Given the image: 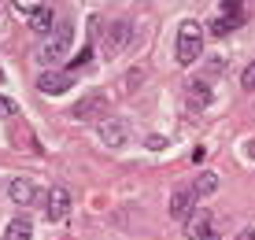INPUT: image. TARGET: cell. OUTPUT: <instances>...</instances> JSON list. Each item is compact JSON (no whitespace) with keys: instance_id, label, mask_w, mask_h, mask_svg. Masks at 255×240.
<instances>
[{"instance_id":"6da1fadb","label":"cell","mask_w":255,"mask_h":240,"mask_svg":"<svg viewBox=\"0 0 255 240\" xmlns=\"http://www.w3.org/2000/svg\"><path fill=\"white\" fill-rule=\"evenodd\" d=\"M200 52H204V26L196 19H185L178 26V63H196Z\"/></svg>"},{"instance_id":"7a4b0ae2","label":"cell","mask_w":255,"mask_h":240,"mask_svg":"<svg viewBox=\"0 0 255 240\" xmlns=\"http://www.w3.org/2000/svg\"><path fill=\"white\" fill-rule=\"evenodd\" d=\"M70 41H74V26H70V22H56V30H52V33H48V41L41 44L37 59H41V63H48V70H52V67L59 63V59L67 56Z\"/></svg>"},{"instance_id":"3957f363","label":"cell","mask_w":255,"mask_h":240,"mask_svg":"<svg viewBox=\"0 0 255 240\" xmlns=\"http://www.w3.org/2000/svg\"><path fill=\"white\" fill-rule=\"evenodd\" d=\"M129 44H133V22H129V19L108 22V33H104V52H108V56H119V52H126Z\"/></svg>"},{"instance_id":"277c9868","label":"cell","mask_w":255,"mask_h":240,"mask_svg":"<svg viewBox=\"0 0 255 240\" xmlns=\"http://www.w3.org/2000/svg\"><path fill=\"white\" fill-rule=\"evenodd\" d=\"M78 82V74L74 70H45V74L37 78V93H45V96H63L70 93Z\"/></svg>"},{"instance_id":"5b68a950","label":"cell","mask_w":255,"mask_h":240,"mask_svg":"<svg viewBox=\"0 0 255 240\" xmlns=\"http://www.w3.org/2000/svg\"><path fill=\"white\" fill-rule=\"evenodd\" d=\"M45 215H48V222H63L70 215V189L67 185H52L45 192Z\"/></svg>"},{"instance_id":"8992f818","label":"cell","mask_w":255,"mask_h":240,"mask_svg":"<svg viewBox=\"0 0 255 240\" xmlns=\"http://www.w3.org/2000/svg\"><path fill=\"white\" fill-rule=\"evenodd\" d=\"M185 237L189 240H211L215 237V215H211L207 207H196L185 218Z\"/></svg>"},{"instance_id":"52a82bcc","label":"cell","mask_w":255,"mask_h":240,"mask_svg":"<svg viewBox=\"0 0 255 240\" xmlns=\"http://www.w3.org/2000/svg\"><path fill=\"white\" fill-rule=\"evenodd\" d=\"M22 15L30 19V30L41 33V37H48V33L56 30V15H52L48 4H22Z\"/></svg>"},{"instance_id":"ba28073f","label":"cell","mask_w":255,"mask_h":240,"mask_svg":"<svg viewBox=\"0 0 255 240\" xmlns=\"http://www.w3.org/2000/svg\"><path fill=\"white\" fill-rule=\"evenodd\" d=\"M96 137L104 140L108 148H122L129 140V126L122 119H100V126H96Z\"/></svg>"},{"instance_id":"9c48e42d","label":"cell","mask_w":255,"mask_h":240,"mask_svg":"<svg viewBox=\"0 0 255 240\" xmlns=\"http://www.w3.org/2000/svg\"><path fill=\"white\" fill-rule=\"evenodd\" d=\"M7 196H11V203H19V207H30V203L41 200V189L30 177H15V181L7 185Z\"/></svg>"},{"instance_id":"30bf717a","label":"cell","mask_w":255,"mask_h":240,"mask_svg":"<svg viewBox=\"0 0 255 240\" xmlns=\"http://www.w3.org/2000/svg\"><path fill=\"white\" fill-rule=\"evenodd\" d=\"M192 203H196V192H192V189H185V185H181V189H174V192H170V218H178V222L189 218L192 211H196Z\"/></svg>"},{"instance_id":"8fae6325","label":"cell","mask_w":255,"mask_h":240,"mask_svg":"<svg viewBox=\"0 0 255 240\" xmlns=\"http://www.w3.org/2000/svg\"><path fill=\"white\" fill-rule=\"evenodd\" d=\"M4 240H33V222L26 218V215L11 218V222L4 226Z\"/></svg>"},{"instance_id":"7c38bea8","label":"cell","mask_w":255,"mask_h":240,"mask_svg":"<svg viewBox=\"0 0 255 240\" xmlns=\"http://www.w3.org/2000/svg\"><path fill=\"white\" fill-rule=\"evenodd\" d=\"M207 104H211L207 82H192V85H189V111H204Z\"/></svg>"},{"instance_id":"4fadbf2b","label":"cell","mask_w":255,"mask_h":240,"mask_svg":"<svg viewBox=\"0 0 255 240\" xmlns=\"http://www.w3.org/2000/svg\"><path fill=\"white\" fill-rule=\"evenodd\" d=\"M192 192H196V200L215 196V192H218V177H215V174H200V177H196V185H192Z\"/></svg>"},{"instance_id":"5bb4252c","label":"cell","mask_w":255,"mask_h":240,"mask_svg":"<svg viewBox=\"0 0 255 240\" xmlns=\"http://www.w3.org/2000/svg\"><path fill=\"white\" fill-rule=\"evenodd\" d=\"M104 100H108V96H104V93H93L89 100H82V104H78V108H74V119H89L93 111H100V108H104Z\"/></svg>"},{"instance_id":"9a60e30c","label":"cell","mask_w":255,"mask_h":240,"mask_svg":"<svg viewBox=\"0 0 255 240\" xmlns=\"http://www.w3.org/2000/svg\"><path fill=\"white\" fill-rule=\"evenodd\" d=\"M241 22H244V19H230V15H218V19L211 22V33H215V37H226V33H233Z\"/></svg>"},{"instance_id":"2e32d148","label":"cell","mask_w":255,"mask_h":240,"mask_svg":"<svg viewBox=\"0 0 255 240\" xmlns=\"http://www.w3.org/2000/svg\"><path fill=\"white\" fill-rule=\"evenodd\" d=\"M89 56H93V48H82V52H78V59H70V67H67V70H74V74H78V67L89 63Z\"/></svg>"},{"instance_id":"e0dca14e","label":"cell","mask_w":255,"mask_h":240,"mask_svg":"<svg viewBox=\"0 0 255 240\" xmlns=\"http://www.w3.org/2000/svg\"><path fill=\"white\" fill-rule=\"evenodd\" d=\"M241 85L248 89V93L255 89V63H252V67H244V74H241Z\"/></svg>"},{"instance_id":"ac0fdd59","label":"cell","mask_w":255,"mask_h":240,"mask_svg":"<svg viewBox=\"0 0 255 240\" xmlns=\"http://www.w3.org/2000/svg\"><path fill=\"white\" fill-rule=\"evenodd\" d=\"M0 115H19V104L7 100V96H0Z\"/></svg>"},{"instance_id":"d6986e66","label":"cell","mask_w":255,"mask_h":240,"mask_svg":"<svg viewBox=\"0 0 255 240\" xmlns=\"http://www.w3.org/2000/svg\"><path fill=\"white\" fill-rule=\"evenodd\" d=\"M204 159H207V148L196 144V148H192V163H204Z\"/></svg>"},{"instance_id":"ffe728a7","label":"cell","mask_w":255,"mask_h":240,"mask_svg":"<svg viewBox=\"0 0 255 240\" xmlns=\"http://www.w3.org/2000/svg\"><path fill=\"white\" fill-rule=\"evenodd\" d=\"M241 240H255V226H248V229H241Z\"/></svg>"}]
</instances>
